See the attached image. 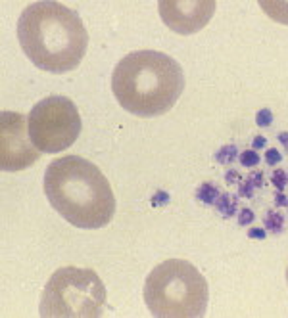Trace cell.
Instances as JSON below:
<instances>
[{
  "label": "cell",
  "mask_w": 288,
  "mask_h": 318,
  "mask_svg": "<svg viewBox=\"0 0 288 318\" xmlns=\"http://www.w3.org/2000/svg\"><path fill=\"white\" fill-rule=\"evenodd\" d=\"M18 38L35 67L58 75L79 67L89 46L79 14L60 2L29 4L19 16Z\"/></svg>",
  "instance_id": "6da1fadb"
},
{
  "label": "cell",
  "mask_w": 288,
  "mask_h": 318,
  "mask_svg": "<svg viewBox=\"0 0 288 318\" xmlns=\"http://www.w3.org/2000/svg\"><path fill=\"white\" fill-rule=\"evenodd\" d=\"M44 195L77 228H102L115 213V197L106 175L79 156L54 159L44 173Z\"/></svg>",
  "instance_id": "7a4b0ae2"
},
{
  "label": "cell",
  "mask_w": 288,
  "mask_h": 318,
  "mask_svg": "<svg viewBox=\"0 0 288 318\" xmlns=\"http://www.w3.org/2000/svg\"><path fill=\"white\" fill-rule=\"evenodd\" d=\"M184 89L179 64L167 54L137 50L127 54L111 75V90L119 106L137 117H156L177 104Z\"/></svg>",
  "instance_id": "3957f363"
},
{
  "label": "cell",
  "mask_w": 288,
  "mask_h": 318,
  "mask_svg": "<svg viewBox=\"0 0 288 318\" xmlns=\"http://www.w3.org/2000/svg\"><path fill=\"white\" fill-rule=\"evenodd\" d=\"M208 282L198 268L182 259L156 266L144 282V303L152 317L200 318L208 309Z\"/></svg>",
  "instance_id": "277c9868"
},
{
  "label": "cell",
  "mask_w": 288,
  "mask_h": 318,
  "mask_svg": "<svg viewBox=\"0 0 288 318\" xmlns=\"http://www.w3.org/2000/svg\"><path fill=\"white\" fill-rule=\"evenodd\" d=\"M106 305V287L90 268H58L44 286L42 318H98Z\"/></svg>",
  "instance_id": "5b68a950"
},
{
  "label": "cell",
  "mask_w": 288,
  "mask_h": 318,
  "mask_svg": "<svg viewBox=\"0 0 288 318\" xmlns=\"http://www.w3.org/2000/svg\"><path fill=\"white\" fill-rule=\"evenodd\" d=\"M27 130L38 152L58 154L79 138L81 115L70 98L48 96L33 106L27 119Z\"/></svg>",
  "instance_id": "8992f818"
},
{
  "label": "cell",
  "mask_w": 288,
  "mask_h": 318,
  "mask_svg": "<svg viewBox=\"0 0 288 318\" xmlns=\"http://www.w3.org/2000/svg\"><path fill=\"white\" fill-rule=\"evenodd\" d=\"M38 150L31 142L25 117L14 111L0 115V167L2 171H23L38 159Z\"/></svg>",
  "instance_id": "52a82bcc"
},
{
  "label": "cell",
  "mask_w": 288,
  "mask_h": 318,
  "mask_svg": "<svg viewBox=\"0 0 288 318\" xmlns=\"http://www.w3.org/2000/svg\"><path fill=\"white\" fill-rule=\"evenodd\" d=\"M158 6L163 23L171 31L179 35H192L208 25L217 4L216 0H162Z\"/></svg>",
  "instance_id": "ba28073f"
},
{
  "label": "cell",
  "mask_w": 288,
  "mask_h": 318,
  "mask_svg": "<svg viewBox=\"0 0 288 318\" xmlns=\"http://www.w3.org/2000/svg\"><path fill=\"white\" fill-rule=\"evenodd\" d=\"M259 6L271 19L288 25V2L285 0H261Z\"/></svg>",
  "instance_id": "9c48e42d"
},
{
  "label": "cell",
  "mask_w": 288,
  "mask_h": 318,
  "mask_svg": "<svg viewBox=\"0 0 288 318\" xmlns=\"http://www.w3.org/2000/svg\"><path fill=\"white\" fill-rule=\"evenodd\" d=\"M216 209L221 213V217L229 219V217L236 215V211H238V201H236V197H234V195L221 194L219 195V199L216 201Z\"/></svg>",
  "instance_id": "30bf717a"
},
{
  "label": "cell",
  "mask_w": 288,
  "mask_h": 318,
  "mask_svg": "<svg viewBox=\"0 0 288 318\" xmlns=\"http://www.w3.org/2000/svg\"><path fill=\"white\" fill-rule=\"evenodd\" d=\"M219 195H221L219 188H217L216 184H212V182H204V184L198 188V192H196L198 201L206 203V205H216V201L219 199Z\"/></svg>",
  "instance_id": "8fae6325"
},
{
  "label": "cell",
  "mask_w": 288,
  "mask_h": 318,
  "mask_svg": "<svg viewBox=\"0 0 288 318\" xmlns=\"http://www.w3.org/2000/svg\"><path fill=\"white\" fill-rule=\"evenodd\" d=\"M263 223H265V230L273 236H279L285 230V217L277 211H267Z\"/></svg>",
  "instance_id": "7c38bea8"
},
{
  "label": "cell",
  "mask_w": 288,
  "mask_h": 318,
  "mask_svg": "<svg viewBox=\"0 0 288 318\" xmlns=\"http://www.w3.org/2000/svg\"><path fill=\"white\" fill-rule=\"evenodd\" d=\"M238 156V152H236V146H223L219 152L216 154V159L219 163H233L234 159Z\"/></svg>",
  "instance_id": "4fadbf2b"
},
{
  "label": "cell",
  "mask_w": 288,
  "mask_h": 318,
  "mask_svg": "<svg viewBox=\"0 0 288 318\" xmlns=\"http://www.w3.org/2000/svg\"><path fill=\"white\" fill-rule=\"evenodd\" d=\"M238 161H240V165H244V167H255V165L259 163V154H257L255 150H246V152H242V154L238 156Z\"/></svg>",
  "instance_id": "5bb4252c"
},
{
  "label": "cell",
  "mask_w": 288,
  "mask_h": 318,
  "mask_svg": "<svg viewBox=\"0 0 288 318\" xmlns=\"http://www.w3.org/2000/svg\"><path fill=\"white\" fill-rule=\"evenodd\" d=\"M271 182L275 184V188H277L279 192H283V190L287 188V184H288V175L285 173V171L277 169V171L273 173V177H271Z\"/></svg>",
  "instance_id": "9a60e30c"
},
{
  "label": "cell",
  "mask_w": 288,
  "mask_h": 318,
  "mask_svg": "<svg viewBox=\"0 0 288 318\" xmlns=\"http://www.w3.org/2000/svg\"><path fill=\"white\" fill-rule=\"evenodd\" d=\"M255 123L259 125V127H271L273 125V113H271V109H259L255 113Z\"/></svg>",
  "instance_id": "2e32d148"
},
{
  "label": "cell",
  "mask_w": 288,
  "mask_h": 318,
  "mask_svg": "<svg viewBox=\"0 0 288 318\" xmlns=\"http://www.w3.org/2000/svg\"><path fill=\"white\" fill-rule=\"evenodd\" d=\"M253 221H255V215H253L252 209L244 207V209L238 211V224L240 226H248V224H252Z\"/></svg>",
  "instance_id": "e0dca14e"
},
{
  "label": "cell",
  "mask_w": 288,
  "mask_h": 318,
  "mask_svg": "<svg viewBox=\"0 0 288 318\" xmlns=\"http://www.w3.org/2000/svg\"><path fill=\"white\" fill-rule=\"evenodd\" d=\"M253 190H255V186L252 184V180H250V178H246V180H240V182H238V194L242 195V197H252Z\"/></svg>",
  "instance_id": "ac0fdd59"
},
{
  "label": "cell",
  "mask_w": 288,
  "mask_h": 318,
  "mask_svg": "<svg viewBox=\"0 0 288 318\" xmlns=\"http://www.w3.org/2000/svg\"><path fill=\"white\" fill-rule=\"evenodd\" d=\"M265 161H267V165L275 167V165H279V163L283 161V156H281V152H279V150L271 148V150L265 152Z\"/></svg>",
  "instance_id": "d6986e66"
},
{
  "label": "cell",
  "mask_w": 288,
  "mask_h": 318,
  "mask_svg": "<svg viewBox=\"0 0 288 318\" xmlns=\"http://www.w3.org/2000/svg\"><path fill=\"white\" fill-rule=\"evenodd\" d=\"M167 201H169V194L163 192V190H158L156 194L152 195V205L154 207H163V205H167Z\"/></svg>",
  "instance_id": "ffe728a7"
},
{
  "label": "cell",
  "mask_w": 288,
  "mask_h": 318,
  "mask_svg": "<svg viewBox=\"0 0 288 318\" xmlns=\"http://www.w3.org/2000/svg\"><path fill=\"white\" fill-rule=\"evenodd\" d=\"M248 238H252V240H265L267 238V230L253 226V228L248 230Z\"/></svg>",
  "instance_id": "44dd1931"
},
{
  "label": "cell",
  "mask_w": 288,
  "mask_h": 318,
  "mask_svg": "<svg viewBox=\"0 0 288 318\" xmlns=\"http://www.w3.org/2000/svg\"><path fill=\"white\" fill-rule=\"evenodd\" d=\"M248 178L252 180V184L255 186V188H259V186L263 184V173H261V171H259V173H257V171H253V173Z\"/></svg>",
  "instance_id": "7402d4cb"
},
{
  "label": "cell",
  "mask_w": 288,
  "mask_h": 318,
  "mask_svg": "<svg viewBox=\"0 0 288 318\" xmlns=\"http://www.w3.org/2000/svg\"><path fill=\"white\" fill-rule=\"evenodd\" d=\"M265 144H267V138L265 136H255L252 140V148L257 152V150H263L265 148Z\"/></svg>",
  "instance_id": "603a6c76"
},
{
  "label": "cell",
  "mask_w": 288,
  "mask_h": 318,
  "mask_svg": "<svg viewBox=\"0 0 288 318\" xmlns=\"http://www.w3.org/2000/svg\"><path fill=\"white\" fill-rule=\"evenodd\" d=\"M275 205H281V207H288V197L283 192L275 195Z\"/></svg>",
  "instance_id": "cb8c5ba5"
},
{
  "label": "cell",
  "mask_w": 288,
  "mask_h": 318,
  "mask_svg": "<svg viewBox=\"0 0 288 318\" xmlns=\"http://www.w3.org/2000/svg\"><path fill=\"white\" fill-rule=\"evenodd\" d=\"M225 180L231 184V182H240L242 178H240V175L236 173V171H227V175H225Z\"/></svg>",
  "instance_id": "d4e9b609"
},
{
  "label": "cell",
  "mask_w": 288,
  "mask_h": 318,
  "mask_svg": "<svg viewBox=\"0 0 288 318\" xmlns=\"http://www.w3.org/2000/svg\"><path fill=\"white\" fill-rule=\"evenodd\" d=\"M279 140L283 142V144L288 148V132H281V134H279Z\"/></svg>",
  "instance_id": "484cf974"
},
{
  "label": "cell",
  "mask_w": 288,
  "mask_h": 318,
  "mask_svg": "<svg viewBox=\"0 0 288 318\" xmlns=\"http://www.w3.org/2000/svg\"><path fill=\"white\" fill-rule=\"evenodd\" d=\"M287 282H288V266H287Z\"/></svg>",
  "instance_id": "4316f807"
}]
</instances>
